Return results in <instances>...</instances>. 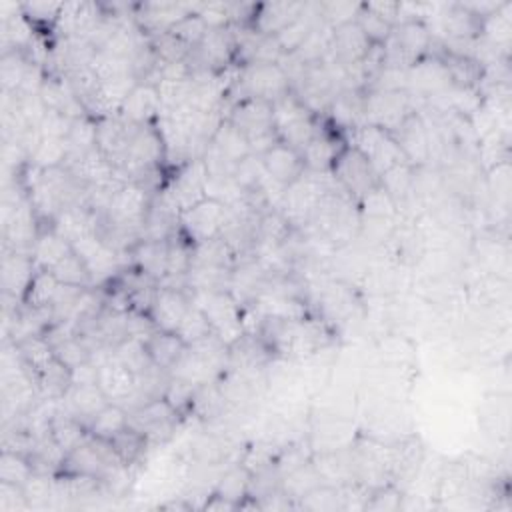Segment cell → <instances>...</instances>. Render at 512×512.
I'll return each instance as SVG.
<instances>
[{"label":"cell","mask_w":512,"mask_h":512,"mask_svg":"<svg viewBox=\"0 0 512 512\" xmlns=\"http://www.w3.org/2000/svg\"><path fill=\"white\" fill-rule=\"evenodd\" d=\"M107 395L102 393L98 385H72L69 403H70V414L77 418H95L107 403Z\"/></svg>","instance_id":"9c48e42d"},{"label":"cell","mask_w":512,"mask_h":512,"mask_svg":"<svg viewBox=\"0 0 512 512\" xmlns=\"http://www.w3.org/2000/svg\"><path fill=\"white\" fill-rule=\"evenodd\" d=\"M110 444H113V449L120 456L123 464H128V462H135L138 456L143 454L146 436L141 431H136V428L126 426L123 433H118L115 439H110Z\"/></svg>","instance_id":"e0dca14e"},{"label":"cell","mask_w":512,"mask_h":512,"mask_svg":"<svg viewBox=\"0 0 512 512\" xmlns=\"http://www.w3.org/2000/svg\"><path fill=\"white\" fill-rule=\"evenodd\" d=\"M54 276H57V281L61 284H70V286H82L85 288L90 281H92V273L90 268L87 266L85 260H82L77 253H72L62 258L61 263L52 268L51 271Z\"/></svg>","instance_id":"2e32d148"},{"label":"cell","mask_w":512,"mask_h":512,"mask_svg":"<svg viewBox=\"0 0 512 512\" xmlns=\"http://www.w3.org/2000/svg\"><path fill=\"white\" fill-rule=\"evenodd\" d=\"M304 11L303 5H268L260 13V31L263 33H281L288 24H293Z\"/></svg>","instance_id":"5bb4252c"},{"label":"cell","mask_w":512,"mask_h":512,"mask_svg":"<svg viewBox=\"0 0 512 512\" xmlns=\"http://www.w3.org/2000/svg\"><path fill=\"white\" fill-rule=\"evenodd\" d=\"M268 179H273L278 184H294L299 181L303 163L296 151L286 144H276L265 154L263 161Z\"/></svg>","instance_id":"5b68a950"},{"label":"cell","mask_w":512,"mask_h":512,"mask_svg":"<svg viewBox=\"0 0 512 512\" xmlns=\"http://www.w3.org/2000/svg\"><path fill=\"white\" fill-rule=\"evenodd\" d=\"M98 368V386L107 398L128 400L136 388V377L130 372L123 362H118L115 355L107 358Z\"/></svg>","instance_id":"277c9868"},{"label":"cell","mask_w":512,"mask_h":512,"mask_svg":"<svg viewBox=\"0 0 512 512\" xmlns=\"http://www.w3.org/2000/svg\"><path fill=\"white\" fill-rule=\"evenodd\" d=\"M136 260L146 276H163L169 273V245L164 240H146L138 247Z\"/></svg>","instance_id":"8fae6325"},{"label":"cell","mask_w":512,"mask_h":512,"mask_svg":"<svg viewBox=\"0 0 512 512\" xmlns=\"http://www.w3.org/2000/svg\"><path fill=\"white\" fill-rule=\"evenodd\" d=\"M286 80V72L276 67V62H255L253 67L247 69L242 85H245L250 98L268 102V98L284 97Z\"/></svg>","instance_id":"6da1fadb"},{"label":"cell","mask_w":512,"mask_h":512,"mask_svg":"<svg viewBox=\"0 0 512 512\" xmlns=\"http://www.w3.org/2000/svg\"><path fill=\"white\" fill-rule=\"evenodd\" d=\"M70 253H72V245L67 238H62L59 232L46 235L34 245L36 263L42 265L46 271H52V268L57 266L62 258H67Z\"/></svg>","instance_id":"9a60e30c"},{"label":"cell","mask_w":512,"mask_h":512,"mask_svg":"<svg viewBox=\"0 0 512 512\" xmlns=\"http://www.w3.org/2000/svg\"><path fill=\"white\" fill-rule=\"evenodd\" d=\"M3 278H5V293L14 294L21 291H29L33 283V263L26 260L24 256L16 255L14 256H5V268H3Z\"/></svg>","instance_id":"7c38bea8"},{"label":"cell","mask_w":512,"mask_h":512,"mask_svg":"<svg viewBox=\"0 0 512 512\" xmlns=\"http://www.w3.org/2000/svg\"><path fill=\"white\" fill-rule=\"evenodd\" d=\"M362 11V8H360ZM358 29L362 34L367 36L368 42H383L388 41V36L393 34V24L386 23L383 16H378L377 13H372L368 6H365V11L358 13Z\"/></svg>","instance_id":"d6986e66"},{"label":"cell","mask_w":512,"mask_h":512,"mask_svg":"<svg viewBox=\"0 0 512 512\" xmlns=\"http://www.w3.org/2000/svg\"><path fill=\"white\" fill-rule=\"evenodd\" d=\"M339 164V174L340 181L349 184V189L352 191H362L368 189L370 191V172H372V164L368 163V156L362 154L360 151L350 153L349 156H342Z\"/></svg>","instance_id":"30bf717a"},{"label":"cell","mask_w":512,"mask_h":512,"mask_svg":"<svg viewBox=\"0 0 512 512\" xmlns=\"http://www.w3.org/2000/svg\"><path fill=\"white\" fill-rule=\"evenodd\" d=\"M207 169L202 164L189 166V171H184L181 174V179L174 182V189L171 199L176 207L182 210L192 209L194 204L202 202L199 194L204 191V184H207Z\"/></svg>","instance_id":"52a82bcc"},{"label":"cell","mask_w":512,"mask_h":512,"mask_svg":"<svg viewBox=\"0 0 512 512\" xmlns=\"http://www.w3.org/2000/svg\"><path fill=\"white\" fill-rule=\"evenodd\" d=\"M126 426H128V414L125 408L118 405H107L95 418H92L90 431L92 436L110 441L115 439L118 433H123Z\"/></svg>","instance_id":"4fadbf2b"},{"label":"cell","mask_w":512,"mask_h":512,"mask_svg":"<svg viewBox=\"0 0 512 512\" xmlns=\"http://www.w3.org/2000/svg\"><path fill=\"white\" fill-rule=\"evenodd\" d=\"M33 477V469L29 462L23 461V456L18 452L5 451L3 454V464H0V479L3 482L18 484V487H24L26 480Z\"/></svg>","instance_id":"ac0fdd59"},{"label":"cell","mask_w":512,"mask_h":512,"mask_svg":"<svg viewBox=\"0 0 512 512\" xmlns=\"http://www.w3.org/2000/svg\"><path fill=\"white\" fill-rule=\"evenodd\" d=\"M146 350L158 368H174L186 350V342L176 332H154L146 342Z\"/></svg>","instance_id":"8992f818"},{"label":"cell","mask_w":512,"mask_h":512,"mask_svg":"<svg viewBox=\"0 0 512 512\" xmlns=\"http://www.w3.org/2000/svg\"><path fill=\"white\" fill-rule=\"evenodd\" d=\"M189 309V301L181 291L163 288L153 299V322L164 332H176Z\"/></svg>","instance_id":"3957f363"},{"label":"cell","mask_w":512,"mask_h":512,"mask_svg":"<svg viewBox=\"0 0 512 512\" xmlns=\"http://www.w3.org/2000/svg\"><path fill=\"white\" fill-rule=\"evenodd\" d=\"M227 209L228 207L225 202L210 199L184 210V225L189 228L191 237H194L199 242L217 238V232H220L222 227H225Z\"/></svg>","instance_id":"7a4b0ae2"},{"label":"cell","mask_w":512,"mask_h":512,"mask_svg":"<svg viewBox=\"0 0 512 512\" xmlns=\"http://www.w3.org/2000/svg\"><path fill=\"white\" fill-rule=\"evenodd\" d=\"M161 92L154 87H135L128 92V97L123 102L125 118H128L133 125H141L146 118L156 115L158 107H161Z\"/></svg>","instance_id":"ba28073f"}]
</instances>
